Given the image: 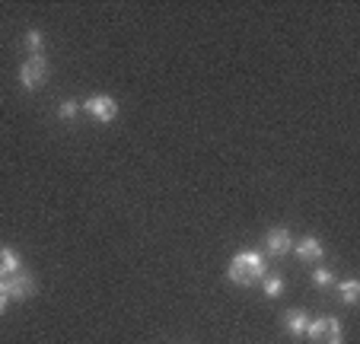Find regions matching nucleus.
<instances>
[{"mask_svg":"<svg viewBox=\"0 0 360 344\" xmlns=\"http://www.w3.org/2000/svg\"><path fill=\"white\" fill-rule=\"evenodd\" d=\"M265 274H268L265 252H252V249L233 255L230 268H226V277H230L233 284H239V287H255V284H259Z\"/></svg>","mask_w":360,"mask_h":344,"instance_id":"obj_1","label":"nucleus"},{"mask_svg":"<svg viewBox=\"0 0 360 344\" xmlns=\"http://www.w3.org/2000/svg\"><path fill=\"white\" fill-rule=\"evenodd\" d=\"M306 335L313 344H345V325L338 316H316L309 319Z\"/></svg>","mask_w":360,"mask_h":344,"instance_id":"obj_2","label":"nucleus"},{"mask_svg":"<svg viewBox=\"0 0 360 344\" xmlns=\"http://www.w3.org/2000/svg\"><path fill=\"white\" fill-rule=\"evenodd\" d=\"M80 112L86 115V118H93L96 125H112L118 118V102L105 93H96L80 102Z\"/></svg>","mask_w":360,"mask_h":344,"instance_id":"obj_3","label":"nucleus"},{"mask_svg":"<svg viewBox=\"0 0 360 344\" xmlns=\"http://www.w3.org/2000/svg\"><path fill=\"white\" fill-rule=\"evenodd\" d=\"M48 80V58L45 54H29L26 61L20 64V83H22V89H39L41 83Z\"/></svg>","mask_w":360,"mask_h":344,"instance_id":"obj_4","label":"nucleus"},{"mask_svg":"<svg viewBox=\"0 0 360 344\" xmlns=\"http://www.w3.org/2000/svg\"><path fill=\"white\" fill-rule=\"evenodd\" d=\"M290 252H293V255H297L303 265H319L322 255H326V246H322L319 236H303V239H297V243H293Z\"/></svg>","mask_w":360,"mask_h":344,"instance_id":"obj_5","label":"nucleus"},{"mask_svg":"<svg viewBox=\"0 0 360 344\" xmlns=\"http://www.w3.org/2000/svg\"><path fill=\"white\" fill-rule=\"evenodd\" d=\"M290 249H293V236L287 233L284 227L268 229V236H265V255L284 258V255H290Z\"/></svg>","mask_w":360,"mask_h":344,"instance_id":"obj_6","label":"nucleus"},{"mask_svg":"<svg viewBox=\"0 0 360 344\" xmlns=\"http://www.w3.org/2000/svg\"><path fill=\"white\" fill-rule=\"evenodd\" d=\"M7 284V293H10V303H22V300L35 297V277L26 274V271H20V274H13Z\"/></svg>","mask_w":360,"mask_h":344,"instance_id":"obj_7","label":"nucleus"},{"mask_svg":"<svg viewBox=\"0 0 360 344\" xmlns=\"http://www.w3.org/2000/svg\"><path fill=\"white\" fill-rule=\"evenodd\" d=\"M22 271V258L13 246H0V281H10L13 274Z\"/></svg>","mask_w":360,"mask_h":344,"instance_id":"obj_8","label":"nucleus"},{"mask_svg":"<svg viewBox=\"0 0 360 344\" xmlns=\"http://www.w3.org/2000/svg\"><path fill=\"white\" fill-rule=\"evenodd\" d=\"M281 319H284V329H287V335L290 338H306V329H309V312L287 310Z\"/></svg>","mask_w":360,"mask_h":344,"instance_id":"obj_9","label":"nucleus"},{"mask_svg":"<svg viewBox=\"0 0 360 344\" xmlns=\"http://www.w3.org/2000/svg\"><path fill=\"white\" fill-rule=\"evenodd\" d=\"M335 291H338V300H341L345 306H357V300H360V281L347 277V281L335 284Z\"/></svg>","mask_w":360,"mask_h":344,"instance_id":"obj_10","label":"nucleus"},{"mask_svg":"<svg viewBox=\"0 0 360 344\" xmlns=\"http://www.w3.org/2000/svg\"><path fill=\"white\" fill-rule=\"evenodd\" d=\"M284 287H287V281L281 274H271V271H268V274L262 277V293H265L268 300L281 297V293H284Z\"/></svg>","mask_w":360,"mask_h":344,"instance_id":"obj_11","label":"nucleus"},{"mask_svg":"<svg viewBox=\"0 0 360 344\" xmlns=\"http://www.w3.org/2000/svg\"><path fill=\"white\" fill-rule=\"evenodd\" d=\"M22 45H26L29 54H45L41 48H45V35L39 32V29H29L26 35H22Z\"/></svg>","mask_w":360,"mask_h":344,"instance_id":"obj_12","label":"nucleus"},{"mask_svg":"<svg viewBox=\"0 0 360 344\" xmlns=\"http://www.w3.org/2000/svg\"><path fill=\"white\" fill-rule=\"evenodd\" d=\"M58 118H61V122H77V118H80V102L64 99L61 106H58Z\"/></svg>","mask_w":360,"mask_h":344,"instance_id":"obj_13","label":"nucleus"},{"mask_svg":"<svg viewBox=\"0 0 360 344\" xmlns=\"http://www.w3.org/2000/svg\"><path fill=\"white\" fill-rule=\"evenodd\" d=\"M313 284L319 287V291H326V287H335V271L332 268H313Z\"/></svg>","mask_w":360,"mask_h":344,"instance_id":"obj_14","label":"nucleus"},{"mask_svg":"<svg viewBox=\"0 0 360 344\" xmlns=\"http://www.w3.org/2000/svg\"><path fill=\"white\" fill-rule=\"evenodd\" d=\"M7 306H10V293H7V284L0 281V316L7 312Z\"/></svg>","mask_w":360,"mask_h":344,"instance_id":"obj_15","label":"nucleus"}]
</instances>
